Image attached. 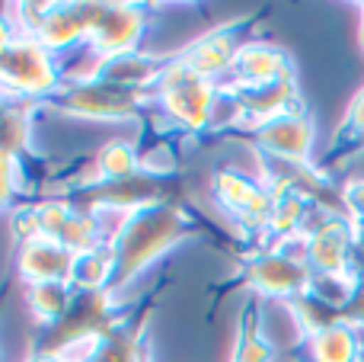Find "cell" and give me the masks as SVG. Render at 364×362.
<instances>
[{"instance_id":"cell-6","label":"cell","mask_w":364,"mask_h":362,"mask_svg":"<svg viewBox=\"0 0 364 362\" xmlns=\"http://www.w3.org/2000/svg\"><path fill=\"white\" fill-rule=\"evenodd\" d=\"M64 83L61 58L36 42L32 36L19 32L4 51H0V93L16 100L42 103Z\"/></svg>"},{"instance_id":"cell-10","label":"cell","mask_w":364,"mask_h":362,"mask_svg":"<svg viewBox=\"0 0 364 362\" xmlns=\"http://www.w3.org/2000/svg\"><path fill=\"white\" fill-rule=\"evenodd\" d=\"M297 81L294 77V61L284 48L272 42H246L237 51L230 64V74L224 77L220 87L224 90H256V87H272V83Z\"/></svg>"},{"instance_id":"cell-14","label":"cell","mask_w":364,"mask_h":362,"mask_svg":"<svg viewBox=\"0 0 364 362\" xmlns=\"http://www.w3.org/2000/svg\"><path fill=\"white\" fill-rule=\"evenodd\" d=\"M166 64H170V58L147 55V51H125V55L100 58L87 81H102V83H115V87H125V90L154 93Z\"/></svg>"},{"instance_id":"cell-28","label":"cell","mask_w":364,"mask_h":362,"mask_svg":"<svg viewBox=\"0 0 364 362\" xmlns=\"http://www.w3.org/2000/svg\"><path fill=\"white\" fill-rule=\"evenodd\" d=\"M358 362H364V327H358Z\"/></svg>"},{"instance_id":"cell-15","label":"cell","mask_w":364,"mask_h":362,"mask_svg":"<svg viewBox=\"0 0 364 362\" xmlns=\"http://www.w3.org/2000/svg\"><path fill=\"white\" fill-rule=\"evenodd\" d=\"M151 308H132L102 340H96L87 350L83 362H144V324Z\"/></svg>"},{"instance_id":"cell-8","label":"cell","mask_w":364,"mask_h":362,"mask_svg":"<svg viewBox=\"0 0 364 362\" xmlns=\"http://www.w3.org/2000/svg\"><path fill=\"white\" fill-rule=\"evenodd\" d=\"M90 38L87 48L96 58H112L138 51L141 36L147 32L151 10L144 4H87Z\"/></svg>"},{"instance_id":"cell-12","label":"cell","mask_w":364,"mask_h":362,"mask_svg":"<svg viewBox=\"0 0 364 362\" xmlns=\"http://www.w3.org/2000/svg\"><path fill=\"white\" fill-rule=\"evenodd\" d=\"M246 26V19H233L227 26H218V29L205 32V36L192 38L186 48L176 51V58L186 64L188 71L208 77L214 83H224V77L230 74V64L237 58V51L243 48V38H240V29Z\"/></svg>"},{"instance_id":"cell-23","label":"cell","mask_w":364,"mask_h":362,"mask_svg":"<svg viewBox=\"0 0 364 362\" xmlns=\"http://www.w3.org/2000/svg\"><path fill=\"white\" fill-rule=\"evenodd\" d=\"M339 141L342 145H361L364 141V90L352 100V106H348L346 113V122H342V132H339Z\"/></svg>"},{"instance_id":"cell-21","label":"cell","mask_w":364,"mask_h":362,"mask_svg":"<svg viewBox=\"0 0 364 362\" xmlns=\"http://www.w3.org/2000/svg\"><path fill=\"white\" fill-rule=\"evenodd\" d=\"M230 362H275V343L262 333V324H259L252 308H246L237 324Z\"/></svg>"},{"instance_id":"cell-20","label":"cell","mask_w":364,"mask_h":362,"mask_svg":"<svg viewBox=\"0 0 364 362\" xmlns=\"http://www.w3.org/2000/svg\"><path fill=\"white\" fill-rule=\"evenodd\" d=\"M70 299H74V289L68 282H36V286H26V305H29L38 327L55 324L68 311Z\"/></svg>"},{"instance_id":"cell-29","label":"cell","mask_w":364,"mask_h":362,"mask_svg":"<svg viewBox=\"0 0 364 362\" xmlns=\"http://www.w3.org/2000/svg\"><path fill=\"white\" fill-rule=\"evenodd\" d=\"M144 362H154V353H151V346H147V353H144Z\"/></svg>"},{"instance_id":"cell-18","label":"cell","mask_w":364,"mask_h":362,"mask_svg":"<svg viewBox=\"0 0 364 362\" xmlns=\"http://www.w3.org/2000/svg\"><path fill=\"white\" fill-rule=\"evenodd\" d=\"M310 362H358V331L348 324H333L304 340Z\"/></svg>"},{"instance_id":"cell-3","label":"cell","mask_w":364,"mask_h":362,"mask_svg":"<svg viewBox=\"0 0 364 362\" xmlns=\"http://www.w3.org/2000/svg\"><path fill=\"white\" fill-rule=\"evenodd\" d=\"M154 109L164 119V128L170 135L211 132L220 113V83L188 71L173 55L164 77L154 87Z\"/></svg>"},{"instance_id":"cell-17","label":"cell","mask_w":364,"mask_h":362,"mask_svg":"<svg viewBox=\"0 0 364 362\" xmlns=\"http://www.w3.org/2000/svg\"><path fill=\"white\" fill-rule=\"evenodd\" d=\"M144 170V160H141V151L132 145V141L112 138L93 154L90 160V170L83 173L74 183H100V180H128L134 173ZM68 183V186H74Z\"/></svg>"},{"instance_id":"cell-26","label":"cell","mask_w":364,"mask_h":362,"mask_svg":"<svg viewBox=\"0 0 364 362\" xmlns=\"http://www.w3.org/2000/svg\"><path fill=\"white\" fill-rule=\"evenodd\" d=\"M352 273L364 276V228H355V257H352Z\"/></svg>"},{"instance_id":"cell-31","label":"cell","mask_w":364,"mask_h":362,"mask_svg":"<svg viewBox=\"0 0 364 362\" xmlns=\"http://www.w3.org/2000/svg\"><path fill=\"white\" fill-rule=\"evenodd\" d=\"M80 362H83V359H80Z\"/></svg>"},{"instance_id":"cell-9","label":"cell","mask_w":364,"mask_h":362,"mask_svg":"<svg viewBox=\"0 0 364 362\" xmlns=\"http://www.w3.org/2000/svg\"><path fill=\"white\" fill-rule=\"evenodd\" d=\"M355 224L346 215H320L304 234V260L314 276H355Z\"/></svg>"},{"instance_id":"cell-4","label":"cell","mask_w":364,"mask_h":362,"mask_svg":"<svg viewBox=\"0 0 364 362\" xmlns=\"http://www.w3.org/2000/svg\"><path fill=\"white\" fill-rule=\"evenodd\" d=\"M240 279L265 299H282L288 305L291 299L304 295L310 289L307 260H304V237L282 244H256L240 257Z\"/></svg>"},{"instance_id":"cell-2","label":"cell","mask_w":364,"mask_h":362,"mask_svg":"<svg viewBox=\"0 0 364 362\" xmlns=\"http://www.w3.org/2000/svg\"><path fill=\"white\" fill-rule=\"evenodd\" d=\"M128 311L132 305L122 301V295H115L112 289H100V292H77L74 289L68 311L51 327H42L36 350L80 362L90 346L106 337Z\"/></svg>"},{"instance_id":"cell-5","label":"cell","mask_w":364,"mask_h":362,"mask_svg":"<svg viewBox=\"0 0 364 362\" xmlns=\"http://www.w3.org/2000/svg\"><path fill=\"white\" fill-rule=\"evenodd\" d=\"M45 106L90 122H132L154 109V93L125 90L102 81H64L45 100Z\"/></svg>"},{"instance_id":"cell-7","label":"cell","mask_w":364,"mask_h":362,"mask_svg":"<svg viewBox=\"0 0 364 362\" xmlns=\"http://www.w3.org/2000/svg\"><path fill=\"white\" fill-rule=\"evenodd\" d=\"M211 196H214V205L224 212L227 222L233 224V231L243 241L256 237L262 244L269 212H272V190L262 180L250 177L243 170H233V167H220V170H214Z\"/></svg>"},{"instance_id":"cell-19","label":"cell","mask_w":364,"mask_h":362,"mask_svg":"<svg viewBox=\"0 0 364 362\" xmlns=\"http://www.w3.org/2000/svg\"><path fill=\"white\" fill-rule=\"evenodd\" d=\"M112 279H115V257L109 244L77 254L74 273H70V289H77V292H100V289L112 286Z\"/></svg>"},{"instance_id":"cell-13","label":"cell","mask_w":364,"mask_h":362,"mask_svg":"<svg viewBox=\"0 0 364 362\" xmlns=\"http://www.w3.org/2000/svg\"><path fill=\"white\" fill-rule=\"evenodd\" d=\"M77 254L51 237H32V241H16V273L26 286L36 282H68L74 273Z\"/></svg>"},{"instance_id":"cell-16","label":"cell","mask_w":364,"mask_h":362,"mask_svg":"<svg viewBox=\"0 0 364 362\" xmlns=\"http://www.w3.org/2000/svg\"><path fill=\"white\" fill-rule=\"evenodd\" d=\"M42 103L0 93V154L26 160L32 154V119Z\"/></svg>"},{"instance_id":"cell-30","label":"cell","mask_w":364,"mask_h":362,"mask_svg":"<svg viewBox=\"0 0 364 362\" xmlns=\"http://www.w3.org/2000/svg\"><path fill=\"white\" fill-rule=\"evenodd\" d=\"M361 42H364V13H361Z\"/></svg>"},{"instance_id":"cell-22","label":"cell","mask_w":364,"mask_h":362,"mask_svg":"<svg viewBox=\"0 0 364 362\" xmlns=\"http://www.w3.org/2000/svg\"><path fill=\"white\" fill-rule=\"evenodd\" d=\"M26 186L23 160L0 154V212H13L19 205V192Z\"/></svg>"},{"instance_id":"cell-11","label":"cell","mask_w":364,"mask_h":362,"mask_svg":"<svg viewBox=\"0 0 364 362\" xmlns=\"http://www.w3.org/2000/svg\"><path fill=\"white\" fill-rule=\"evenodd\" d=\"M252 148L262 157L275 160H294V164H314V119L307 109L278 115V119L265 122V125L252 128Z\"/></svg>"},{"instance_id":"cell-25","label":"cell","mask_w":364,"mask_h":362,"mask_svg":"<svg viewBox=\"0 0 364 362\" xmlns=\"http://www.w3.org/2000/svg\"><path fill=\"white\" fill-rule=\"evenodd\" d=\"M339 321L355 327V331L364 327V276L355 279V292H352V299H348V305L339 311Z\"/></svg>"},{"instance_id":"cell-24","label":"cell","mask_w":364,"mask_h":362,"mask_svg":"<svg viewBox=\"0 0 364 362\" xmlns=\"http://www.w3.org/2000/svg\"><path fill=\"white\" fill-rule=\"evenodd\" d=\"M342 202H346V215L355 228H364V180H355L342 190Z\"/></svg>"},{"instance_id":"cell-27","label":"cell","mask_w":364,"mask_h":362,"mask_svg":"<svg viewBox=\"0 0 364 362\" xmlns=\"http://www.w3.org/2000/svg\"><path fill=\"white\" fill-rule=\"evenodd\" d=\"M26 362H74L68 356H58V353H42V350H32L29 356H26Z\"/></svg>"},{"instance_id":"cell-1","label":"cell","mask_w":364,"mask_h":362,"mask_svg":"<svg viewBox=\"0 0 364 362\" xmlns=\"http://www.w3.org/2000/svg\"><path fill=\"white\" fill-rule=\"evenodd\" d=\"M195 228H198L195 218L179 202H157L125 215L109 237L115 257V279L109 289L122 295V289L132 286L151 263H157L166 250L186 241Z\"/></svg>"}]
</instances>
